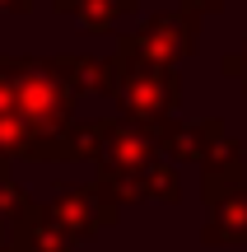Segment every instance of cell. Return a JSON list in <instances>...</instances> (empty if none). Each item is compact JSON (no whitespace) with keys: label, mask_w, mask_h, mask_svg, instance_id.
<instances>
[{"label":"cell","mask_w":247,"mask_h":252,"mask_svg":"<svg viewBox=\"0 0 247 252\" xmlns=\"http://www.w3.org/2000/svg\"><path fill=\"white\" fill-rule=\"evenodd\" d=\"M0 70L14 80L19 117L33 126V140H56L70 131L75 112V89L61 75L56 61H19V56H0Z\"/></svg>","instance_id":"1"},{"label":"cell","mask_w":247,"mask_h":252,"mask_svg":"<svg viewBox=\"0 0 247 252\" xmlns=\"http://www.w3.org/2000/svg\"><path fill=\"white\" fill-rule=\"evenodd\" d=\"M112 98H121V108H126L131 122L159 126L177 108V75H173V65H164V61L121 56V80H117V94H112Z\"/></svg>","instance_id":"2"},{"label":"cell","mask_w":247,"mask_h":252,"mask_svg":"<svg viewBox=\"0 0 247 252\" xmlns=\"http://www.w3.org/2000/svg\"><path fill=\"white\" fill-rule=\"evenodd\" d=\"M47 210H52L56 224L80 243V238H93L98 229H108L112 220H117V196H112L103 182L98 187H61Z\"/></svg>","instance_id":"3"},{"label":"cell","mask_w":247,"mask_h":252,"mask_svg":"<svg viewBox=\"0 0 247 252\" xmlns=\"http://www.w3.org/2000/svg\"><path fill=\"white\" fill-rule=\"evenodd\" d=\"M196 42V14H168V19H149L140 33L121 37V56H140V61H164L173 65L177 56H187Z\"/></svg>","instance_id":"4"},{"label":"cell","mask_w":247,"mask_h":252,"mask_svg":"<svg viewBox=\"0 0 247 252\" xmlns=\"http://www.w3.org/2000/svg\"><path fill=\"white\" fill-rule=\"evenodd\" d=\"M9 252H75V238L56 224L47 206H33L24 220L9 224Z\"/></svg>","instance_id":"5"},{"label":"cell","mask_w":247,"mask_h":252,"mask_svg":"<svg viewBox=\"0 0 247 252\" xmlns=\"http://www.w3.org/2000/svg\"><path fill=\"white\" fill-rule=\"evenodd\" d=\"M215 220L205 229V243H247V187H224L210 196Z\"/></svg>","instance_id":"6"},{"label":"cell","mask_w":247,"mask_h":252,"mask_svg":"<svg viewBox=\"0 0 247 252\" xmlns=\"http://www.w3.org/2000/svg\"><path fill=\"white\" fill-rule=\"evenodd\" d=\"M220 126H205V122H182L173 131H164V154L168 159H210V150L220 145Z\"/></svg>","instance_id":"7"},{"label":"cell","mask_w":247,"mask_h":252,"mask_svg":"<svg viewBox=\"0 0 247 252\" xmlns=\"http://www.w3.org/2000/svg\"><path fill=\"white\" fill-rule=\"evenodd\" d=\"M28 210H33L28 191L19 187V182L9 178V168H5V173H0V220H5V224H14V220H24Z\"/></svg>","instance_id":"8"},{"label":"cell","mask_w":247,"mask_h":252,"mask_svg":"<svg viewBox=\"0 0 247 252\" xmlns=\"http://www.w3.org/2000/svg\"><path fill=\"white\" fill-rule=\"evenodd\" d=\"M28 5H33V0H0V9H5V14H24Z\"/></svg>","instance_id":"9"},{"label":"cell","mask_w":247,"mask_h":252,"mask_svg":"<svg viewBox=\"0 0 247 252\" xmlns=\"http://www.w3.org/2000/svg\"><path fill=\"white\" fill-rule=\"evenodd\" d=\"M229 70H233V75H238V70L247 75V52H243V56H233V61H229Z\"/></svg>","instance_id":"10"},{"label":"cell","mask_w":247,"mask_h":252,"mask_svg":"<svg viewBox=\"0 0 247 252\" xmlns=\"http://www.w3.org/2000/svg\"><path fill=\"white\" fill-rule=\"evenodd\" d=\"M0 252H9V224L0 220Z\"/></svg>","instance_id":"11"}]
</instances>
